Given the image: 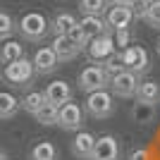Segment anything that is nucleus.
Here are the masks:
<instances>
[{"label": "nucleus", "instance_id": "f257e3e1", "mask_svg": "<svg viewBox=\"0 0 160 160\" xmlns=\"http://www.w3.org/2000/svg\"><path fill=\"white\" fill-rule=\"evenodd\" d=\"M17 31H19V36L24 41H29V43H41V41L50 33V22L41 12H27L17 22Z\"/></svg>", "mask_w": 160, "mask_h": 160}, {"label": "nucleus", "instance_id": "f03ea898", "mask_svg": "<svg viewBox=\"0 0 160 160\" xmlns=\"http://www.w3.org/2000/svg\"><path fill=\"white\" fill-rule=\"evenodd\" d=\"M84 112L88 117H93V120H108L115 112V96L108 88L96 91V93H88L86 103H84Z\"/></svg>", "mask_w": 160, "mask_h": 160}, {"label": "nucleus", "instance_id": "7ed1b4c3", "mask_svg": "<svg viewBox=\"0 0 160 160\" xmlns=\"http://www.w3.org/2000/svg\"><path fill=\"white\" fill-rule=\"evenodd\" d=\"M120 53L117 50V46H115L112 41V33H103V36H96V38L88 41L86 46V55L88 60H91V65H105L110 58H115V55Z\"/></svg>", "mask_w": 160, "mask_h": 160}, {"label": "nucleus", "instance_id": "20e7f679", "mask_svg": "<svg viewBox=\"0 0 160 160\" xmlns=\"http://www.w3.org/2000/svg\"><path fill=\"white\" fill-rule=\"evenodd\" d=\"M77 84H79V91H84V93L88 96V93H96V91L108 88L110 77H108V72L100 65H88V67H84V69L79 72Z\"/></svg>", "mask_w": 160, "mask_h": 160}, {"label": "nucleus", "instance_id": "39448f33", "mask_svg": "<svg viewBox=\"0 0 160 160\" xmlns=\"http://www.w3.org/2000/svg\"><path fill=\"white\" fill-rule=\"evenodd\" d=\"M2 74H5V81L14 88H24L29 84H33V77H36L33 65L29 58H22V60H14L10 65H5V72Z\"/></svg>", "mask_w": 160, "mask_h": 160}, {"label": "nucleus", "instance_id": "423d86ee", "mask_svg": "<svg viewBox=\"0 0 160 160\" xmlns=\"http://www.w3.org/2000/svg\"><path fill=\"white\" fill-rule=\"evenodd\" d=\"M120 60L124 65L127 72H134L136 77H143V74L151 69V60H148L146 48L141 46H129L124 50H120Z\"/></svg>", "mask_w": 160, "mask_h": 160}, {"label": "nucleus", "instance_id": "0eeeda50", "mask_svg": "<svg viewBox=\"0 0 160 160\" xmlns=\"http://www.w3.org/2000/svg\"><path fill=\"white\" fill-rule=\"evenodd\" d=\"M141 79L136 77L134 72H127V69H122L120 74H115L110 77V93L117 96V98H136V88H139Z\"/></svg>", "mask_w": 160, "mask_h": 160}, {"label": "nucleus", "instance_id": "6e6552de", "mask_svg": "<svg viewBox=\"0 0 160 160\" xmlns=\"http://www.w3.org/2000/svg\"><path fill=\"white\" fill-rule=\"evenodd\" d=\"M84 108L79 105V103H74V100H69V103H65V105L58 110V127L62 129V132H79L81 127H84Z\"/></svg>", "mask_w": 160, "mask_h": 160}, {"label": "nucleus", "instance_id": "1a4fd4ad", "mask_svg": "<svg viewBox=\"0 0 160 160\" xmlns=\"http://www.w3.org/2000/svg\"><path fill=\"white\" fill-rule=\"evenodd\" d=\"M122 151H120V141L110 136V134H103L96 139L93 153H91V160H120Z\"/></svg>", "mask_w": 160, "mask_h": 160}, {"label": "nucleus", "instance_id": "9d476101", "mask_svg": "<svg viewBox=\"0 0 160 160\" xmlns=\"http://www.w3.org/2000/svg\"><path fill=\"white\" fill-rule=\"evenodd\" d=\"M103 19H105L108 31L112 33V31H122V29H129V27H132L134 12H132V7H115V5H110V10L105 12Z\"/></svg>", "mask_w": 160, "mask_h": 160}, {"label": "nucleus", "instance_id": "9b49d317", "mask_svg": "<svg viewBox=\"0 0 160 160\" xmlns=\"http://www.w3.org/2000/svg\"><path fill=\"white\" fill-rule=\"evenodd\" d=\"M31 65H33L36 74H53L58 69V65H60V60H58V55H55V50L50 46H43L33 53Z\"/></svg>", "mask_w": 160, "mask_h": 160}, {"label": "nucleus", "instance_id": "f8f14e48", "mask_svg": "<svg viewBox=\"0 0 160 160\" xmlns=\"http://www.w3.org/2000/svg\"><path fill=\"white\" fill-rule=\"evenodd\" d=\"M43 93H46V100L50 103V105L62 108L65 103H69V100H72V86H69L67 81L58 79V81H50Z\"/></svg>", "mask_w": 160, "mask_h": 160}, {"label": "nucleus", "instance_id": "ddd939ff", "mask_svg": "<svg viewBox=\"0 0 160 160\" xmlns=\"http://www.w3.org/2000/svg\"><path fill=\"white\" fill-rule=\"evenodd\" d=\"M96 146V136L91 132H79L72 141V155L79 160H91V153H93Z\"/></svg>", "mask_w": 160, "mask_h": 160}, {"label": "nucleus", "instance_id": "4468645a", "mask_svg": "<svg viewBox=\"0 0 160 160\" xmlns=\"http://www.w3.org/2000/svg\"><path fill=\"white\" fill-rule=\"evenodd\" d=\"M50 48L55 50V55H58V60H60V62H69V60H74V58L81 53L79 48L69 41V36H55Z\"/></svg>", "mask_w": 160, "mask_h": 160}, {"label": "nucleus", "instance_id": "2eb2a0df", "mask_svg": "<svg viewBox=\"0 0 160 160\" xmlns=\"http://www.w3.org/2000/svg\"><path fill=\"white\" fill-rule=\"evenodd\" d=\"M136 100L158 105V103H160V84H158V81H151V79H148V81L143 79L139 84V88H136Z\"/></svg>", "mask_w": 160, "mask_h": 160}, {"label": "nucleus", "instance_id": "dca6fc26", "mask_svg": "<svg viewBox=\"0 0 160 160\" xmlns=\"http://www.w3.org/2000/svg\"><path fill=\"white\" fill-rule=\"evenodd\" d=\"M132 122H136V124H151V122L155 120V105L153 103H141V100H136L132 105Z\"/></svg>", "mask_w": 160, "mask_h": 160}, {"label": "nucleus", "instance_id": "f3484780", "mask_svg": "<svg viewBox=\"0 0 160 160\" xmlns=\"http://www.w3.org/2000/svg\"><path fill=\"white\" fill-rule=\"evenodd\" d=\"M79 27H81V31L86 33L88 41L96 38V36H103V33H110V31H108V27H105V19H103V17H81Z\"/></svg>", "mask_w": 160, "mask_h": 160}, {"label": "nucleus", "instance_id": "a211bd4d", "mask_svg": "<svg viewBox=\"0 0 160 160\" xmlns=\"http://www.w3.org/2000/svg\"><path fill=\"white\" fill-rule=\"evenodd\" d=\"M72 27H77V17H74L72 12H58L53 19H50V31H53L55 36H67Z\"/></svg>", "mask_w": 160, "mask_h": 160}, {"label": "nucleus", "instance_id": "6ab92c4d", "mask_svg": "<svg viewBox=\"0 0 160 160\" xmlns=\"http://www.w3.org/2000/svg\"><path fill=\"white\" fill-rule=\"evenodd\" d=\"M58 158H60L58 146L50 143V141H38V143L29 151V160H58Z\"/></svg>", "mask_w": 160, "mask_h": 160}, {"label": "nucleus", "instance_id": "aec40b11", "mask_svg": "<svg viewBox=\"0 0 160 160\" xmlns=\"http://www.w3.org/2000/svg\"><path fill=\"white\" fill-rule=\"evenodd\" d=\"M46 103H48V100H46V93H43V91H29V93L19 100L22 110L29 112V115H36L41 108L46 105Z\"/></svg>", "mask_w": 160, "mask_h": 160}, {"label": "nucleus", "instance_id": "412c9836", "mask_svg": "<svg viewBox=\"0 0 160 160\" xmlns=\"http://www.w3.org/2000/svg\"><path fill=\"white\" fill-rule=\"evenodd\" d=\"M22 58H27V55H24V46L19 41H5V46L0 48V62L10 65V62L22 60Z\"/></svg>", "mask_w": 160, "mask_h": 160}, {"label": "nucleus", "instance_id": "4be33fe9", "mask_svg": "<svg viewBox=\"0 0 160 160\" xmlns=\"http://www.w3.org/2000/svg\"><path fill=\"white\" fill-rule=\"evenodd\" d=\"M19 110H22L19 100L7 91H0V120H12Z\"/></svg>", "mask_w": 160, "mask_h": 160}, {"label": "nucleus", "instance_id": "5701e85b", "mask_svg": "<svg viewBox=\"0 0 160 160\" xmlns=\"http://www.w3.org/2000/svg\"><path fill=\"white\" fill-rule=\"evenodd\" d=\"M79 10L84 17H103L108 12V0H79Z\"/></svg>", "mask_w": 160, "mask_h": 160}, {"label": "nucleus", "instance_id": "b1692460", "mask_svg": "<svg viewBox=\"0 0 160 160\" xmlns=\"http://www.w3.org/2000/svg\"><path fill=\"white\" fill-rule=\"evenodd\" d=\"M58 110H60V108H55V105H50V103H46L38 112L33 115V117H36V122H38V124H43V127H53V124H58Z\"/></svg>", "mask_w": 160, "mask_h": 160}, {"label": "nucleus", "instance_id": "393cba45", "mask_svg": "<svg viewBox=\"0 0 160 160\" xmlns=\"http://www.w3.org/2000/svg\"><path fill=\"white\" fill-rule=\"evenodd\" d=\"M17 24L7 12H0V41H10V36L14 33Z\"/></svg>", "mask_w": 160, "mask_h": 160}, {"label": "nucleus", "instance_id": "a878e982", "mask_svg": "<svg viewBox=\"0 0 160 160\" xmlns=\"http://www.w3.org/2000/svg\"><path fill=\"white\" fill-rule=\"evenodd\" d=\"M143 22H146L148 27H153V29H160V0H158V2H151V5H148Z\"/></svg>", "mask_w": 160, "mask_h": 160}, {"label": "nucleus", "instance_id": "bb28decb", "mask_svg": "<svg viewBox=\"0 0 160 160\" xmlns=\"http://www.w3.org/2000/svg\"><path fill=\"white\" fill-rule=\"evenodd\" d=\"M69 41H72L74 46L79 48V50H86V46H88V38H86V33L81 31V27H79V22H77V27H72L69 29Z\"/></svg>", "mask_w": 160, "mask_h": 160}, {"label": "nucleus", "instance_id": "cd10ccee", "mask_svg": "<svg viewBox=\"0 0 160 160\" xmlns=\"http://www.w3.org/2000/svg\"><path fill=\"white\" fill-rule=\"evenodd\" d=\"M112 41H115V46H117V50H124V48H129V43H132V31H129V29L112 31Z\"/></svg>", "mask_w": 160, "mask_h": 160}, {"label": "nucleus", "instance_id": "c85d7f7f", "mask_svg": "<svg viewBox=\"0 0 160 160\" xmlns=\"http://www.w3.org/2000/svg\"><path fill=\"white\" fill-rule=\"evenodd\" d=\"M103 69L108 72V77H115V74H120L122 69H124V65H122V60H120V53L115 55V58H110V60L103 65Z\"/></svg>", "mask_w": 160, "mask_h": 160}, {"label": "nucleus", "instance_id": "c756f323", "mask_svg": "<svg viewBox=\"0 0 160 160\" xmlns=\"http://www.w3.org/2000/svg\"><path fill=\"white\" fill-rule=\"evenodd\" d=\"M146 10H148V2H146V0H134V2H132L134 19H143V17H146Z\"/></svg>", "mask_w": 160, "mask_h": 160}, {"label": "nucleus", "instance_id": "7c9ffc66", "mask_svg": "<svg viewBox=\"0 0 160 160\" xmlns=\"http://www.w3.org/2000/svg\"><path fill=\"white\" fill-rule=\"evenodd\" d=\"M127 160H148V153H146V148H134V151H129Z\"/></svg>", "mask_w": 160, "mask_h": 160}, {"label": "nucleus", "instance_id": "2f4dec72", "mask_svg": "<svg viewBox=\"0 0 160 160\" xmlns=\"http://www.w3.org/2000/svg\"><path fill=\"white\" fill-rule=\"evenodd\" d=\"M134 0H108V5H115V7H132Z\"/></svg>", "mask_w": 160, "mask_h": 160}, {"label": "nucleus", "instance_id": "473e14b6", "mask_svg": "<svg viewBox=\"0 0 160 160\" xmlns=\"http://www.w3.org/2000/svg\"><path fill=\"white\" fill-rule=\"evenodd\" d=\"M0 160H10V158H7V153L2 151V148H0Z\"/></svg>", "mask_w": 160, "mask_h": 160}, {"label": "nucleus", "instance_id": "72a5a7b5", "mask_svg": "<svg viewBox=\"0 0 160 160\" xmlns=\"http://www.w3.org/2000/svg\"><path fill=\"white\" fill-rule=\"evenodd\" d=\"M155 50H158V55H160V38H158V43H155Z\"/></svg>", "mask_w": 160, "mask_h": 160}, {"label": "nucleus", "instance_id": "f704fd0d", "mask_svg": "<svg viewBox=\"0 0 160 160\" xmlns=\"http://www.w3.org/2000/svg\"><path fill=\"white\" fill-rule=\"evenodd\" d=\"M146 2H148V5H151V2H158V0H146Z\"/></svg>", "mask_w": 160, "mask_h": 160}]
</instances>
